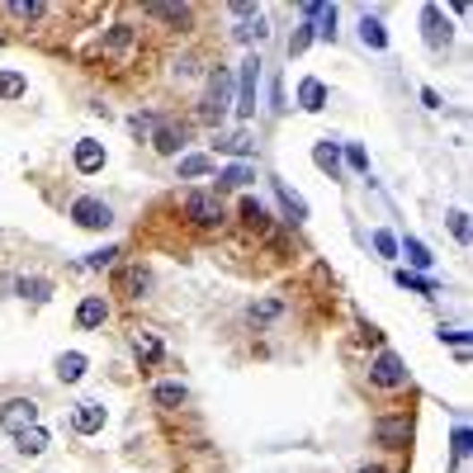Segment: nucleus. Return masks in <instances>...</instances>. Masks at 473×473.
Masks as SVG:
<instances>
[{"label":"nucleus","mask_w":473,"mask_h":473,"mask_svg":"<svg viewBox=\"0 0 473 473\" xmlns=\"http://www.w3.org/2000/svg\"><path fill=\"white\" fill-rule=\"evenodd\" d=\"M228 114H232V72H228V66H218V72L209 76V90H204V105H199V118H204V124H223Z\"/></svg>","instance_id":"obj_1"},{"label":"nucleus","mask_w":473,"mask_h":473,"mask_svg":"<svg viewBox=\"0 0 473 473\" xmlns=\"http://www.w3.org/2000/svg\"><path fill=\"white\" fill-rule=\"evenodd\" d=\"M185 218H190L194 228L213 232V228H223V223H228V209H223V199H218V194L194 190V194H185Z\"/></svg>","instance_id":"obj_2"},{"label":"nucleus","mask_w":473,"mask_h":473,"mask_svg":"<svg viewBox=\"0 0 473 473\" xmlns=\"http://www.w3.org/2000/svg\"><path fill=\"white\" fill-rule=\"evenodd\" d=\"M408 365H402V355L398 350H379L374 355V365H369V383L383 388V393H398V388H408Z\"/></svg>","instance_id":"obj_3"},{"label":"nucleus","mask_w":473,"mask_h":473,"mask_svg":"<svg viewBox=\"0 0 473 473\" xmlns=\"http://www.w3.org/2000/svg\"><path fill=\"white\" fill-rule=\"evenodd\" d=\"M72 223L86 228V232H105L114 223V209L95 194H81V199H72Z\"/></svg>","instance_id":"obj_4"},{"label":"nucleus","mask_w":473,"mask_h":473,"mask_svg":"<svg viewBox=\"0 0 473 473\" xmlns=\"http://www.w3.org/2000/svg\"><path fill=\"white\" fill-rule=\"evenodd\" d=\"M29 426H39V402L33 398H10V402H0V431L5 435H20Z\"/></svg>","instance_id":"obj_5"},{"label":"nucleus","mask_w":473,"mask_h":473,"mask_svg":"<svg viewBox=\"0 0 473 473\" xmlns=\"http://www.w3.org/2000/svg\"><path fill=\"white\" fill-rule=\"evenodd\" d=\"M256 81H261V57L251 53L246 62H242V72H236V118H251L256 114Z\"/></svg>","instance_id":"obj_6"},{"label":"nucleus","mask_w":473,"mask_h":473,"mask_svg":"<svg viewBox=\"0 0 473 473\" xmlns=\"http://www.w3.org/2000/svg\"><path fill=\"white\" fill-rule=\"evenodd\" d=\"M421 39H426V47H450V39H454V29H450V20H445V10L441 5H421Z\"/></svg>","instance_id":"obj_7"},{"label":"nucleus","mask_w":473,"mask_h":473,"mask_svg":"<svg viewBox=\"0 0 473 473\" xmlns=\"http://www.w3.org/2000/svg\"><path fill=\"white\" fill-rule=\"evenodd\" d=\"M105 421H109L105 402H76V412H72V431H76V435H99V431H105Z\"/></svg>","instance_id":"obj_8"},{"label":"nucleus","mask_w":473,"mask_h":473,"mask_svg":"<svg viewBox=\"0 0 473 473\" xmlns=\"http://www.w3.org/2000/svg\"><path fill=\"white\" fill-rule=\"evenodd\" d=\"M105 322H109L105 294H86V298H81V308H76V327L81 331H95V327H105Z\"/></svg>","instance_id":"obj_9"},{"label":"nucleus","mask_w":473,"mask_h":473,"mask_svg":"<svg viewBox=\"0 0 473 473\" xmlns=\"http://www.w3.org/2000/svg\"><path fill=\"white\" fill-rule=\"evenodd\" d=\"M72 161H76V171L81 176H95V171H105V142H95V138H81L76 151H72Z\"/></svg>","instance_id":"obj_10"},{"label":"nucleus","mask_w":473,"mask_h":473,"mask_svg":"<svg viewBox=\"0 0 473 473\" xmlns=\"http://www.w3.org/2000/svg\"><path fill=\"white\" fill-rule=\"evenodd\" d=\"M185 142H190V133L176 128V124H157V133H151V147H157L161 157H180Z\"/></svg>","instance_id":"obj_11"},{"label":"nucleus","mask_w":473,"mask_h":473,"mask_svg":"<svg viewBox=\"0 0 473 473\" xmlns=\"http://www.w3.org/2000/svg\"><path fill=\"white\" fill-rule=\"evenodd\" d=\"M47 445H53V435H47L43 426H29L14 435V454H24V460H39V454H47Z\"/></svg>","instance_id":"obj_12"},{"label":"nucleus","mask_w":473,"mask_h":473,"mask_svg":"<svg viewBox=\"0 0 473 473\" xmlns=\"http://www.w3.org/2000/svg\"><path fill=\"white\" fill-rule=\"evenodd\" d=\"M5 289H14V294L29 298V303H47V298H53V280H43V275H24V280H10Z\"/></svg>","instance_id":"obj_13"},{"label":"nucleus","mask_w":473,"mask_h":473,"mask_svg":"<svg viewBox=\"0 0 473 473\" xmlns=\"http://www.w3.org/2000/svg\"><path fill=\"white\" fill-rule=\"evenodd\" d=\"M374 435H379V445L402 450V445H408V435H412V421H374Z\"/></svg>","instance_id":"obj_14"},{"label":"nucleus","mask_w":473,"mask_h":473,"mask_svg":"<svg viewBox=\"0 0 473 473\" xmlns=\"http://www.w3.org/2000/svg\"><path fill=\"white\" fill-rule=\"evenodd\" d=\"M298 105L308 109V114L327 109V86H322L317 76H303V81H298Z\"/></svg>","instance_id":"obj_15"},{"label":"nucleus","mask_w":473,"mask_h":473,"mask_svg":"<svg viewBox=\"0 0 473 473\" xmlns=\"http://www.w3.org/2000/svg\"><path fill=\"white\" fill-rule=\"evenodd\" d=\"M360 43L369 47V53H383V47H388V29H383L379 14H365V20H360Z\"/></svg>","instance_id":"obj_16"},{"label":"nucleus","mask_w":473,"mask_h":473,"mask_svg":"<svg viewBox=\"0 0 473 473\" xmlns=\"http://www.w3.org/2000/svg\"><path fill=\"white\" fill-rule=\"evenodd\" d=\"M86 365H90V360H86L81 350H66L62 360H57V379H62V383H81V379H86Z\"/></svg>","instance_id":"obj_17"},{"label":"nucleus","mask_w":473,"mask_h":473,"mask_svg":"<svg viewBox=\"0 0 473 473\" xmlns=\"http://www.w3.org/2000/svg\"><path fill=\"white\" fill-rule=\"evenodd\" d=\"M313 161H317V171H327L336 180V171H341V147H336L331 138H322V142L313 147Z\"/></svg>","instance_id":"obj_18"},{"label":"nucleus","mask_w":473,"mask_h":473,"mask_svg":"<svg viewBox=\"0 0 473 473\" xmlns=\"http://www.w3.org/2000/svg\"><path fill=\"white\" fill-rule=\"evenodd\" d=\"M270 185H275V194H280L284 213H289V223H303V218H308V204H303V199H298V194H294L284 180H270Z\"/></svg>","instance_id":"obj_19"},{"label":"nucleus","mask_w":473,"mask_h":473,"mask_svg":"<svg viewBox=\"0 0 473 473\" xmlns=\"http://www.w3.org/2000/svg\"><path fill=\"white\" fill-rule=\"evenodd\" d=\"M398 251H402V256H408L417 270H431V265H435V256L426 251V242H417V236H402V242H398Z\"/></svg>","instance_id":"obj_20"},{"label":"nucleus","mask_w":473,"mask_h":473,"mask_svg":"<svg viewBox=\"0 0 473 473\" xmlns=\"http://www.w3.org/2000/svg\"><path fill=\"white\" fill-rule=\"evenodd\" d=\"M185 398H190V388H185V383H157V388H151V402H157V408H180Z\"/></svg>","instance_id":"obj_21"},{"label":"nucleus","mask_w":473,"mask_h":473,"mask_svg":"<svg viewBox=\"0 0 473 473\" xmlns=\"http://www.w3.org/2000/svg\"><path fill=\"white\" fill-rule=\"evenodd\" d=\"M204 176H213V157H180V180H204Z\"/></svg>","instance_id":"obj_22"},{"label":"nucleus","mask_w":473,"mask_h":473,"mask_svg":"<svg viewBox=\"0 0 473 473\" xmlns=\"http://www.w3.org/2000/svg\"><path fill=\"white\" fill-rule=\"evenodd\" d=\"M242 223H246V228H256V232H265V228H270V213H265L261 199H251V194L242 199Z\"/></svg>","instance_id":"obj_23"},{"label":"nucleus","mask_w":473,"mask_h":473,"mask_svg":"<svg viewBox=\"0 0 473 473\" xmlns=\"http://www.w3.org/2000/svg\"><path fill=\"white\" fill-rule=\"evenodd\" d=\"M124 289H128L133 298H147V289H151V270H142V265L124 270Z\"/></svg>","instance_id":"obj_24"},{"label":"nucleus","mask_w":473,"mask_h":473,"mask_svg":"<svg viewBox=\"0 0 473 473\" xmlns=\"http://www.w3.org/2000/svg\"><path fill=\"white\" fill-rule=\"evenodd\" d=\"M29 95V81L20 72H0V99H24Z\"/></svg>","instance_id":"obj_25"},{"label":"nucleus","mask_w":473,"mask_h":473,"mask_svg":"<svg viewBox=\"0 0 473 473\" xmlns=\"http://www.w3.org/2000/svg\"><path fill=\"white\" fill-rule=\"evenodd\" d=\"M5 10L14 14V20H43V14H47L43 0H5Z\"/></svg>","instance_id":"obj_26"},{"label":"nucleus","mask_w":473,"mask_h":473,"mask_svg":"<svg viewBox=\"0 0 473 473\" xmlns=\"http://www.w3.org/2000/svg\"><path fill=\"white\" fill-rule=\"evenodd\" d=\"M251 176H256L251 166H228V171H218V190H242Z\"/></svg>","instance_id":"obj_27"},{"label":"nucleus","mask_w":473,"mask_h":473,"mask_svg":"<svg viewBox=\"0 0 473 473\" xmlns=\"http://www.w3.org/2000/svg\"><path fill=\"white\" fill-rule=\"evenodd\" d=\"M147 14L166 24H190V5H147Z\"/></svg>","instance_id":"obj_28"},{"label":"nucleus","mask_w":473,"mask_h":473,"mask_svg":"<svg viewBox=\"0 0 473 473\" xmlns=\"http://www.w3.org/2000/svg\"><path fill=\"white\" fill-rule=\"evenodd\" d=\"M133 350H138V360H161V341H157V336H151V331H138V336H133Z\"/></svg>","instance_id":"obj_29"},{"label":"nucleus","mask_w":473,"mask_h":473,"mask_svg":"<svg viewBox=\"0 0 473 473\" xmlns=\"http://www.w3.org/2000/svg\"><path fill=\"white\" fill-rule=\"evenodd\" d=\"M284 313V303H275V298H265V303H251V322H256V327H265V322H275V317Z\"/></svg>","instance_id":"obj_30"},{"label":"nucleus","mask_w":473,"mask_h":473,"mask_svg":"<svg viewBox=\"0 0 473 473\" xmlns=\"http://www.w3.org/2000/svg\"><path fill=\"white\" fill-rule=\"evenodd\" d=\"M236 39H242V43H251V39H265V14L256 10V14H251V20H242V29H236Z\"/></svg>","instance_id":"obj_31"},{"label":"nucleus","mask_w":473,"mask_h":473,"mask_svg":"<svg viewBox=\"0 0 473 473\" xmlns=\"http://www.w3.org/2000/svg\"><path fill=\"white\" fill-rule=\"evenodd\" d=\"M313 39H336V5H322V14H317V29Z\"/></svg>","instance_id":"obj_32"},{"label":"nucleus","mask_w":473,"mask_h":473,"mask_svg":"<svg viewBox=\"0 0 473 473\" xmlns=\"http://www.w3.org/2000/svg\"><path fill=\"white\" fill-rule=\"evenodd\" d=\"M114 261H118V246H105V251H90L81 265H86V270H109Z\"/></svg>","instance_id":"obj_33"},{"label":"nucleus","mask_w":473,"mask_h":473,"mask_svg":"<svg viewBox=\"0 0 473 473\" xmlns=\"http://www.w3.org/2000/svg\"><path fill=\"white\" fill-rule=\"evenodd\" d=\"M398 284H402V289H417V294H435V284L431 280H421V275H408V270H398Z\"/></svg>","instance_id":"obj_34"},{"label":"nucleus","mask_w":473,"mask_h":473,"mask_svg":"<svg viewBox=\"0 0 473 473\" xmlns=\"http://www.w3.org/2000/svg\"><path fill=\"white\" fill-rule=\"evenodd\" d=\"M469 450H473L469 426H454V464H464V460H469Z\"/></svg>","instance_id":"obj_35"},{"label":"nucleus","mask_w":473,"mask_h":473,"mask_svg":"<svg viewBox=\"0 0 473 473\" xmlns=\"http://www.w3.org/2000/svg\"><path fill=\"white\" fill-rule=\"evenodd\" d=\"M374 251H379V256H388V261H393V256H398V236L379 228V232H374Z\"/></svg>","instance_id":"obj_36"},{"label":"nucleus","mask_w":473,"mask_h":473,"mask_svg":"<svg viewBox=\"0 0 473 473\" xmlns=\"http://www.w3.org/2000/svg\"><path fill=\"white\" fill-rule=\"evenodd\" d=\"M218 147L232 151V157H246V151H251V138H246V133H232V138H223Z\"/></svg>","instance_id":"obj_37"},{"label":"nucleus","mask_w":473,"mask_h":473,"mask_svg":"<svg viewBox=\"0 0 473 473\" xmlns=\"http://www.w3.org/2000/svg\"><path fill=\"white\" fill-rule=\"evenodd\" d=\"M308 43H313V24H298V33L289 39V57H298V53H303V47H308Z\"/></svg>","instance_id":"obj_38"},{"label":"nucleus","mask_w":473,"mask_h":473,"mask_svg":"<svg viewBox=\"0 0 473 473\" xmlns=\"http://www.w3.org/2000/svg\"><path fill=\"white\" fill-rule=\"evenodd\" d=\"M450 232L460 236V242H469V213H464V209H454V213H450Z\"/></svg>","instance_id":"obj_39"},{"label":"nucleus","mask_w":473,"mask_h":473,"mask_svg":"<svg viewBox=\"0 0 473 473\" xmlns=\"http://www.w3.org/2000/svg\"><path fill=\"white\" fill-rule=\"evenodd\" d=\"M128 124H133V133H157V124H161V118H157V114H133Z\"/></svg>","instance_id":"obj_40"},{"label":"nucleus","mask_w":473,"mask_h":473,"mask_svg":"<svg viewBox=\"0 0 473 473\" xmlns=\"http://www.w3.org/2000/svg\"><path fill=\"white\" fill-rule=\"evenodd\" d=\"M346 161L355 166V171H369V157H365V147H355V142L346 147Z\"/></svg>","instance_id":"obj_41"},{"label":"nucleus","mask_w":473,"mask_h":473,"mask_svg":"<svg viewBox=\"0 0 473 473\" xmlns=\"http://www.w3.org/2000/svg\"><path fill=\"white\" fill-rule=\"evenodd\" d=\"M133 43V29L128 24H114V33H109V47H128Z\"/></svg>","instance_id":"obj_42"},{"label":"nucleus","mask_w":473,"mask_h":473,"mask_svg":"<svg viewBox=\"0 0 473 473\" xmlns=\"http://www.w3.org/2000/svg\"><path fill=\"white\" fill-rule=\"evenodd\" d=\"M421 105H426V109H441V95H435V90L426 86V90H421Z\"/></svg>","instance_id":"obj_43"},{"label":"nucleus","mask_w":473,"mask_h":473,"mask_svg":"<svg viewBox=\"0 0 473 473\" xmlns=\"http://www.w3.org/2000/svg\"><path fill=\"white\" fill-rule=\"evenodd\" d=\"M355 473H388V469H383V464H360Z\"/></svg>","instance_id":"obj_44"}]
</instances>
